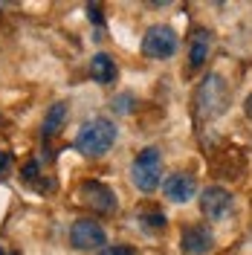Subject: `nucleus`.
Returning a JSON list of instances; mask_svg holds the SVG:
<instances>
[{
	"instance_id": "nucleus-12",
	"label": "nucleus",
	"mask_w": 252,
	"mask_h": 255,
	"mask_svg": "<svg viewBox=\"0 0 252 255\" xmlns=\"http://www.w3.org/2000/svg\"><path fill=\"white\" fill-rule=\"evenodd\" d=\"M67 113H70V108H67V102H55L52 108L47 111V116H44V125H41V133L44 136H55V133H61L64 122H67Z\"/></svg>"
},
{
	"instance_id": "nucleus-3",
	"label": "nucleus",
	"mask_w": 252,
	"mask_h": 255,
	"mask_svg": "<svg viewBox=\"0 0 252 255\" xmlns=\"http://www.w3.org/2000/svg\"><path fill=\"white\" fill-rule=\"evenodd\" d=\"M162 180V154L159 148H142L136 159L130 162V183L139 191H154Z\"/></svg>"
},
{
	"instance_id": "nucleus-19",
	"label": "nucleus",
	"mask_w": 252,
	"mask_h": 255,
	"mask_svg": "<svg viewBox=\"0 0 252 255\" xmlns=\"http://www.w3.org/2000/svg\"><path fill=\"white\" fill-rule=\"evenodd\" d=\"M0 255H6V253H3V244H0Z\"/></svg>"
},
{
	"instance_id": "nucleus-17",
	"label": "nucleus",
	"mask_w": 252,
	"mask_h": 255,
	"mask_svg": "<svg viewBox=\"0 0 252 255\" xmlns=\"http://www.w3.org/2000/svg\"><path fill=\"white\" fill-rule=\"evenodd\" d=\"M9 162H12V157L3 151V154H0V171H6V165H9Z\"/></svg>"
},
{
	"instance_id": "nucleus-16",
	"label": "nucleus",
	"mask_w": 252,
	"mask_h": 255,
	"mask_svg": "<svg viewBox=\"0 0 252 255\" xmlns=\"http://www.w3.org/2000/svg\"><path fill=\"white\" fill-rule=\"evenodd\" d=\"M87 17H90L93 23H99V26H102V12H99V6H96V3H90V6H87Z\"/></svg>"
},
{
	"instance_id": "nucleus-7",
	"label": "nucleus",
	"mask_w": 252,
	"mask_h": 255,
	"mask_svg": "<svg viewBox=\"0 0 252 255\" xmlns=\"http://www.w3.org/2000/svg\"><path fill=\"white\" fill-rule=\"evenodd\" d=\"M215 247V235L206 223H194V226H186L180 232V253L186 255H206L212 253Z\"/></svg>"
},
{
	"instance_id": "nucleus-8",
	"label": "nucleus",
	"mask_w": 252,
	"mask_h": 255,
	"mask_svg": "<svg viewBox=\"0 0 252 255\" xmlns=\"http://www.w3.org/2000/svg\"><path fill=\"white\" fill-rule=\"evenodd\" d=\"M162 191L171 203H189L191 197L197 194V183L194 177L186 174V171H177V174H168L165 183H162Z\"/></svg>"
},
{
	"instance_id": "nucleus-13",
	"label": "nucleus",
	"mask_w": 252,
	"mask_h": 255,
	"mask_svg": "<svg viewBox=\"0 0 252 255\" xmlns=\"http://www.w3.org/2000/svg\"><path fill=\"white\" fill-rule=\"evenodd\" d=\"M165 215H162V212H145V215H142V226H145V229H148V232H162V229H165Z\"/></svg>"
},
{
	"instance_id": "nucleus-6",
	"label": "nucleus",
	"mask_w": 252,
	"mask_h": 255,
	"mask_svg": "<svg viewBox=\"0 0 252 255\" xmlns=\"http://www.w3.org/2000/svg\"><path fill=\"white\" fill-rule=\"evenodd\" d=\"M232 206H235L232 194L226 189H221V186H209V189L200 191V215L206 221H212V223L226 221L232 215Z\"/></svg>"
},
{
	"instance_id": "nucleus-5",
	"label": "nucleus",
	"mask_w": 252,
	"mask_h": 255,
	"mask_svg": "<svg viewBox=\"0 0 252 255\" xmlns=\"http://www.w3.org/2000/svg\"><path fill=\"white\" fill-rule=\"evenodd\" d=\"M70 244L81 250V253H90V250H102L108 244V232L99 221H90V218H81L70 226Z\"/></svg>"
},
{
	"instance_id": "nucleus-2",
	"label": "nucleus",
	"mask_w": 252,
	"mask_h": 255,
	"mask_svg": "<svg viewBox=\"0 0 252 255\" xmlns=\"http://www.w3.org/2000/svg\"><path fill=\"white\" fill-rule=\"evenodd\" d=\"M119 136V128L113 125L111 119L105 116H96L90 122H84L76 133V151L84 154V157H105L108 151L113 148Z\"/></svg>"
},
{
	"instance_id": "nucleus-1",
	"label": "nucleus",
	"mask_w": 252,
	"mask_h": 255,
	"mask_svg": "<svg viewBox=\"0 0 252 255\" xmlns=\"http://www.w3.org/2000/svg\"><path fill=\"white\" fill-rule=\"evenodd\" d=\"M226 105H229V84H226V79L221 73H209L194 90V113H197V119L212 122V119H218L226 111Z\"/></svg>"
},
{
	"instance_id": "nucleus-15",
	"label": "nucleus",
	"mask_w": 252,
	"mask_h": 255,
	"mask_svg": "<svg viewBox=\"0 0 252 255\" xmlns=\"http://www.w3.org/2000/svg\"><path fill=\"white\" fill-rule=\"evenodd\" d=\"M99 255H136L133 247H125V244H113V247H105Z\"/></svg>"
},
{
	"instance_id": "nucleus-11",
	"label": "nucleus",
	"mask_w": 252,
	"mask_h": 255,
	"mask_svg": "<svg viewBox=\"0 0 252 255\" xmlns=\"http://www.w3.org/2000/svg\"><path fill=\"white\" fill-rule=\"evenodd\" d=\"M209 49H212V35L206 29H197L191 35V47H189V64L191 70H197V67H203L206 58H209Z\"/></svg>"
},
{
	"instance_id": "nucleus-4",
	"label": "nucleus",
	"mask_w": 252,
	"mask_h": 255,
	"mask_svg": "<svg viewBox=\"0 0 252 255\" xmlns=\"http://www.w3.org/2000/svg\"><path fill=\"white\" fill-rule=\"evenodd\" d=\"M180 47V38H177V32L171 26H165V23H157V26H151V29L145 32V38H142V52H145V58H151V61H165V58H171L174 52Z\"/></svg>"
},
{
	"instance_id": "nucleus-9",
	"label": "nucleus",
	"mask_w": 252,
	"mask_h": 255,
	"mask_svg": "<svg viewBox=\"0 0 252 255\" xmlns=\"http://www.w3.org/2000/svg\"><path fill=\"white\" fill-rule=\"evenodd\" d=\"M81 197H84L93 209H99V212H113V209L119 206V200H116L113 189L102 186V183H96V180H90V183L81 186Z\"/></svg>"
},
{
	"instance_id": "nucleus-10",
	"label": "nucleus",
	"mask_w": 252,
	"mask_h": 255,
	"mask_svg": "<svg viewBox=\"0 0 252 255\" xmlns=\"http://www.w3.org/2000/svg\"><path fill=\"white\" fill-rule=\"evenodd\" d=\"M90 79L96 84H111L116 81V64L108 52H96L93 58H90Z\"/></svg>"
},
{
	"instance_id": "nucleus-18",
	"label": "nucleus",
	"mask_w": 252,
	"mask_h": 255,
	"mask_svg": "<svg viewBox=\"0 0 252 255\" xmlns=\"http://www.w3.org/2000/svg\"><path fill=\"white\" fill-rule=\"evenodd\" d=\"M244 113H247V116L252 119V93L247 96V102H244Z\"/></svg>"
},
{
	"instance_id": "nucleus-14",
	"label": "nucleus",
	"mask_w": 252,
	"mask_h": 255,
	"mask_svg": "<svg viewBox=\"0 0 252 255\" xmlns=\"http://www.w3.org/2000/svg\"><path fill=\"white\" fill-rule=\"evenodd\" d=\"M113 111H116V113H130V111H133V96H130V93L116 96V99H113Z\"/></svg>"
}]
</instances>
